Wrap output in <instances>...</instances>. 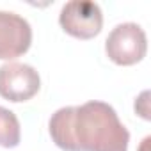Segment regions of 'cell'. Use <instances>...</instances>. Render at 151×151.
Listing matches in <instances>:
<instances>
[{"label":"cell","mask_w":151,"mask_h":151,"mask_svg":"<svg viewBox=\"0 0 151 151\" xmlns=\"http://www.w3.org/2000/svg\"><path fill=\"white\" fill-rule=\"evenodd\" d=\"M48 130L62 151H128L130 133L105 101L62 107L52 114Z\"/></svg>","instance_id":"1"},{"label":"cell","mask_w":151,"mask_h":151,"mask_svg":"<svg viewBox=\"0 0 151 151\" xmlns=\"http://www.w3.org/2000/svg\"><path fill=\"white\" fill-rule=\"evenodd\" d=\"M105 52L117 66H133L140 62L147 52L144 29L132 22L116 25L105 41Z\"/></svg>","instance_id":"2"},{"label":"cell","mask_w":151,"mask_h":151,"mask_svg":"<svg viewBox=\"0 0 151 151\" xmlns=\"http://www.w3.org/2000/svg\"><path fill=\"white\" fill-rule=\"evenodd\" d=\"M62 30L77 39H93L101 32L103 13L96 2L71 0L66 2L59 14Z\"/></svg>","instance_id":"3"},{"label":"cell","mask_w":151,"mask_h":151,"mask_svg":"<svg viewBox=\"0 0 151 151\" xmlns=\"http://www.w3.org/2000/svg\"><path fill=\"white\" fill-rule=\"evenodd\" d=\"M149 96V93L147 91H144L140 96H139V100H135V110H137V114H140L144 119H149V110H147V98Z\"/></svg>","instance_id":"7"},{"label":"cell","mask_w":151,"mask_h":151,"mask_svg":"<svg viewBox=\"0 0 151 151\" xmlns=\"http://www.w3.org/2000/svg\"><path fill=\"white\" fill-rule=\"evenodd\" d=\"M32 43L30 23L9 11H0V59L13 60L23 55Z\"/></svg>","instance_id":"5"},{"label":"cell","mask_w":151,"mask_h":151,"mask_svg":"<svg viewBox=\"0 0 151 151\" xmlns=\"http://www.w3.org/2000/svg\"><path fill=\"white\" fill-rule=\"evenodd\" d=\"M137 151H151V137H146V139L140 142V146H139Z\"/></svg>","instance_id":"8"},{"label":"cell","mask_w":151,"mask_h":151,"mask_svg":"<svg viewBox=\"0 0 151 151\" xmlns=\"http://www.w3.org/2000/svg\"><path fill=\"white\" fill-rule=\"evenodd\" d=\"M41 89V78L36 68L22 62L0 66V96L13 103L34 98Z\"/></svg>","instance_id":"4"},{"label":"cell","mask_w":151,"mask_h":151,"mask_svg":"<svg viewBox=\"0 0 151 151\" xmlns=\"http://www.w3.org/2000/svg\"><path fill=\"white\" fill-rule=\"evenodd\" d=\"M22 139V128L16 114L6 107H0V146L16 147Z\"/></svg>","instance_id":"6"}]
</instances>
